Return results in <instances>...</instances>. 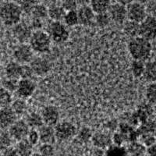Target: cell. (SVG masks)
Listing matches in <instances>:
<instances>
[{
  "mask_svg": "<svg viewBox=\"0 0 156 156\" xmlns=\"http://www.w3.org/2000/svg\"><path fill=\"white\" fill-rule=\"evenodd\" d=\"M51 40L46 31L34 30L32 33L28 44L34 52L38 54L47 53L51 46Z\"/></svg>",
  "mask_w": 156,
  "mask_h": 156,
  "instance_id": "cell-3",
  "label": "cell"
},
{
  "mask_svg": "<svg viewBox=\"0 0 156 156\" xmlns=\"http://www.w3.org/2000/svg\"><path fill=\"white\" fill-rule=\"evenodd\" d=\"M79 24L82 26H90L94 23L95 13L90 5H80V7L76 10Z\"/></svg>",
  "mask_w": 156,
  "mask_h": 156,
  "instance_id": "cell-15",
  "label": "cell"
},
{
  "mask_svg": "<svg viewBox=\"0 0 156 156\" xmlns=\"http://www.w3.org/2000/svg\"><path fill=\"white\" fill-rule=\"evenodd\" d=\"M143 156H150V155H148V154H144Z\"/></svg>",
  "mask_w": 156,
  "mask_h": 156,
  "instance_id": "cell-52",
  "label": "cell"
},
{
  "mask_svg": "<svg viewBox=\"0 0 156 156\" xmlns=\"http://www.w3.org/2000/svg\"><path fill=\"white\" fill-rule=\"evenodd\" d=\"M61 1H62V0H61Z\"/></svg>",
  "mask_w": 156,
  "mask_h": 156,
  "instance_id": "cell-54",
  "label": "cell"
},
{
  "mask_svg": "<svg viewBox=\"0 0 156 156\" xmlns=\"http://www.w3.org/2000/svg\"><path fill=\"white\" fill-rule=\"evenodd\" d=\"M142 77L148 83H154L156 79V64L154 60H148L144 63Z\"/></svg>",
  "mask_w": 156,
  "mask_h": 156,
  "instance_id": "cell-20",
  "label": "cell"
},
{
  "mask_svg": "<svg viewBox=\"0 0 156 156\" xmlns=\"http://www.w3.org/2000/svg\"><path fill=\"white\" fill-rule=\"evenodd\" d=\"M10 107L16 115H23L26 112V110L27 109V102H26L25 99L20 98L12 101Z\"/></svg>",
  "mask_w": 156,
  "mask_h": 156,
  "instance_id": "cell-27",
  "label": "cell"
},
{
  "mask_svg": "<svg viewBox=\"0 0 156 156\" xmlns=\"http://www.w3.org/2000/svg\"><path fill=\"white\" fill-rule=\"evenodd\" d=\"M90 140L94 147L103 150H105L112 144V136L105 132H96L93 133Z\"/></svg>",
  "mask_w": 156,
  "mask_h": 156,
  "instance_id": "cell-16",
  "label": "cell"
},
{
  "mask_svg": "<svg viewBox=\"0 0 156 156\" xmlns=\"http://www.w3.org/2000/svg\"><path fill=\"white\" fill-rule=\"evenodd\" d=\"M21 9L19 4L13 2H7L0 7V19L8 27H12L20 22L22 17Z\"/></svg>",
  "mask_w": 156,
  "mask_h": 156,
  "instance_id": "cell-2",
  "label": "cell"
},
{
  "mask_svg": "<svg viewBox=\"0 0 156 156\" xmlns=\"http://www.w3.org/2000/svg\"><path fill=\"white\" fill-rule=\"evenodd\" d=\"M46 32L51 41L57 44L66 42L69 37L68 27H66L62 21H51V23L48 25Z\"/></svg>",
  "mask_w": 156,
  "mask_h": 156,
  "instance_id": "cell-4",
  "label": "cell"
},
{
  "mask_svg": "<svg viewBox=\"0 0 156 156\" xmlns=\"http://www.w3.org/2000/svg\"><path fill=\"white\" fill-rule=\"evenodd\" d=\"M144 62L139 60H133L130 65V69L133 76L136 78L142 77L144 69Z\"/></svg>",
  "mask_w": 156,
  "mask_h": 156,
  "instance_id": "cell-32",
  "label": "cell"
},
{
  "mask_svg": "<svg viewBox=\"0 0 156 156\" xmlns=\"http://www.w3.org/2000/svg\"><path fill=\"white\" fill-rule=\"evenodd\" d=\"M34 73L29 64H23L21 67V76L20 79H31L34 76Z\"/></svg>",
  "mask_w": 156,
  "mask_h": 156,
  "instance_id": "cell-42",
  "label": "cell"
},
{
  "mask_svg": "<svg viewBox=\"0 0 156 156\" xmlns=\"http://www.w3.org/2000/svg\"><path fill=\"white\" fill-rule=\"evenodd\" d=\"M41 115L44 125L55 126L59 122L60 114L58 108L53 105H47L44 107L41 111Z\"/></svg>",
  "mask_w": 156,
  "mask_h": 156,
  "instance_id": "cell-14",
  "label": "cell"
},
{
  "mask_svg": "<svg viewBox=\"0 0 156 156\" xmlns=\"http://www.w3.org/2000/svg\"><path fill=\"white\" fill-rule=\"evenodd\" d=\"M17 115L10 106L0 108V127L7 129L16 120Z\"/></svg>",
  "mask_w": 156,
  "mask_h": 156,
  "instance_id": "cell-17",
  "label": "cell"
},
{
  "mask_svg": "<svg viewBox=\"0 0 156 156\" xmlns=\"http://www.w3.org/2000/svg\"><path fill=\"white\" fill-rule=\"evenodd\" d=\"M30 27L32 29L33 31L34 30H41L43 27V20L40 19H37V18H31L30 23Z\"/></svg>",
  "mask_w": 156,
  "mask_h": 156,
  "instance_id": "cell-45",
  "label": "cell"
},
{
  "mask_svg": "<svg viewBox=\"0 0 156 156\" xmlns=\"http://www.w3.org/2000/svg\"><path fill=\"white\" fill-rule=\"evenodd\" d=\"M108 13L111 18V20L118 24H123L125 21L127 20L126 7L117 2L111 4Z\"/></svg>",
  "mask_w": 156,
  "mask_h": 156,
  "instance_id": "cell-13",
  "label": "cell"
},
{
  "mask_svg": "<svg viewBox=\"0 0 156 156\" xmlns=\"http://www.w3.org/2000/svg\"><path fill=\"white\" fill-rule=\"evenodd\" d=\"M33 30L30 25L25 23L19 22L12 26V35L20 44H25L28 42Z\"/></svg>",
  "mask_w": 156,
  "mask_h": 156,
  "instance_id": "cell-10",
  "label": "cell"
},
{
  "mask_svg": "<svg viewBox=\"0 0 156 156\" xmlns=\"http://www.w3.org/2000/svg\"><path fill=\"white\" fill-rule=\"evenodd\" d=\"M90 7L92 9L95 14L108 12L111 5L110 0H90Z\"/></svg>",
  "mask_w": 156,
  "mask_h": 156,
  "instance_id": "cell-21",
  "label": "cell"
},
{
  "mask_svg": "<svg viewBox=\"0 0 156 156\" xmlns=\"http://www.w3.org/2000/svg\"><path fill=\"white\" fill-rule=\"evenodd\" d=\"M112 144L119 146H122L123 143L126 142V139H125L124 136L120 132H115L112 136Z\"/></svg>",
  "mask_w": 156,
  "mask_h": 156,
  "instance_id": "cell-44",
  "label": "cell"
},
{
  "mask_svg": "<svg viewBox=\"0 0 156 156\" xmlns=\"http://www.w3.org/2000/svg\"><path fill=\"white\" fill-rule=\"evenodd\" d=\"M2 156H19L18 153L16 152V149L10 147L8 149L2 151Z\"/></svg>",
  "mask_w": 156,
  "mask_h": 156,
  "instance_id": "cell-46",
  "label": "cell"
},
{
  "mask_svg": "<svg viewBox=\"0 0 156 156\" xmlns=\"http://www.w3.org/2000/svg\"><path fill=\"white\" fill-rule=\"evenodd\" d=\"M53 156H55V155H53Z\"/></svg>",
  "mask_w": 156,
  "mask_h": 156,
  "instance_id": "cell-55",
  "label": "cell"
},
{
  "mask_svg": "<svg viewBox=\"0 0 156 156\" xmlns=\"http://www.w3.org/2000/svg\"><path fill=\"white\" fill-rule=\"evenodd\" d=\"M62 22L66 25V27H75V26L79 24L76 10L67 11V12H66Z\"/></svg>",
  "mask_w": 156,
  "mask_h": 156,
  "instance_id": "cell-28",
  "label": "cell"
},
{
  "mask_svg": "<svg viewBox=\"0 0 156 156\" xmlns=\"http://www.w3.org/2000/svg\"><path fill=\"white\" fill-rule=\"evenodd\" d=\"M126 7L128 20H131V21L140 23L147 16L144 5L140 2L134 1Z\"/></svg>",
  "mask_w": 156,
  "mask_h": 156,
  "instance_id": "cell-7",
  "label": "cell"
},
{
  "mask_svg": "<svg viewBox=\"0 0 156 156\" xmlns=\"http://www.w3.org/2000/svg\"><path fill=\"white\" fill-rule=\"evenodd\" d=\"M126 149L127 155L129 156H143L146 152V147L140 141L129 142Z\"/></svg>",
  "mask_w": 156,
  "mask_h": 156,
  "instance_id": "cell-23",
  "label": "cell"
},
{
  "mask_svg": "<svg viewBox=\"0 0 156 156\" xmlns=\"http://www.w3.org/2000/svg\"><path fill=\"white\" fill-rule=\"evenodd\" d=\"M92 131L89 127H83L77 133V138L83 143H87L90 141L92 136Z\"/></svg>",
  "mask_w": 156,
  "mask_h": 156,
  "instance_id": "cell-37",
  "label": "cell"
},
{
  "mask_svg": "<svg viewBox=\"0 0 156 156\" xmlns=\"http://www.w3.org/2000/svg\"><path fill=\"white\" fill-rule=\"evenodd\" d=\"M62 7L63 8L64 10L67 11H73L76 10L77 9V3L75 0H62Z\"/></svg>",
  "mask_w": 156,
  "mask_h": 156,
  "instance_id": "cell-43",
  "label": "cell"
},
{
  "mask_svg": "<svg viewBox=\"0 0 156 156\" xmlns=\"http://www.w3.org/2000/svg\"><path fill=\"white\" fill-rule=\"evenodd\" d=\"M25 122H27V126L30 129H38L41 126L44 125L42 117L41 114L35 112H32L27 115V118L25 119Z\"/></svg>",
  "mask_w": 156,
  "mask_h": 156,
  "instance_id": "cell-22",
  "label": "cell"
},
{
  "mask_svg": "<svg viewBox=\"0 0 156 156\" xmlns=\"http://www.w3.org/2000/svg\"><path fill=\"white\" fill-rule=\"evenodd\" d=\"M145 153L150 156H156L155 144H153V145L149 146V147H146V152Z\"/></svg>",
  "mask_w": 156,
  "mask_h": 156,
  "instance_id": "cell-47",
  "label": "cell"
},
{
  "mask_svg": "<svg viewBox=\"0 0 156 156\" xmlns=\"http://www.w3.org/2000/svg\"><path fill=\"white\" fill-rule=\"evenodd\" d=\"M22 65L16 61H12L7 63L5 68V76L8 78L20 80L21 76Z\"/></svg>",
  "mask_w": 156,
  "mask_h": 156,
  "instance_id": "cell-19",
  "label": "cell"
},
{
  "mask_svg": "<svg viewBox=\"0 0 156 156\" xmlns=\"http://www.w3.org/2000/svg\"><path fill=\"white\" fill-rule=\"evenodd\" d=\"M115 1H116L117 3L121 4L122 5H125V6H127L128 5L134 2L135 0H115Z\"/></svg>",
  "mask_w": 156,
  "mask_h": 156,
  "instance_id": "cell-48",
  "label": "cell"
},
{
  "mask_svg": "<svg viewBox=\"0 0 156 156\" xmlns=\"http://www.w3.org/2000/svg\"><path fill=\"white\" fill-rule=\"evenodd\" d=\"M156 20L153 16H147L139 23V36L151 41L155 38Z\"/></svg>",
  "mask_w": 156,
  "mask_h": 156,
  "instance_id": "cell-6",
  "label": "cell"
},
{
  "mask_svg": "<svg viewBox=\"0 0 156 156\" xmlns=\"http://www.w3.org/2000/svg\"><path fill=\"white\" fill-rule=\"evenodd\" d=\"M30 15L33 18H37V19L43 20L46 17H48V8L43 4L36 3L30 12Z\"/></svg>",
  "mask_w": 156,
  "mask_h": 156,
  "instance_id": "cell-29",
  "label": "cell"
},
{
  "mask_svg": "<svg viewBox=\"0 0 156 156\" xmlns=\"http://www.w3.org/2000/svg\"><path fill=\"white\" fill-rule=\"evenodd\" d=\"M35 5V0H21L19 5L21 9L22 12H24L26 14H30L32 9Z\"/></svg>",
  "mask_w": 156,
  "mask_h": 156,
  "instance_id": "cell-38",
  "label": "cell"
},
{
  "mask_svg": "<svg viewBox=\"0 0 156 156\" xmlns=\"http://www.w3.org/2000/svg\"><path fill=\"white\" fill-rule=\"evenodd\" d=\"M104 153H105V150L103 149L95 147L94 150V156H104Z\"/></svg>",
  "mask_w": 156,
  "mask_h": 156,
  "instance_id": "cell-49",
  "label": "cell"
},
{
  "mask_svg": "<svg viewBox=\"0 0 156 156\" xmlns=\"http://www.w3.org/2000/svg\"><path fill=\"white\" fill-rule=\"evenodd\" d=\"M29 156H41V154H40V153H39V152H34V153L32 152L31 154H30Z\"/></svg>",
  "mask_w": 156,
  "mask_h": 156,
  "instance_id": "cell-51",
  "label": "cell"
},
{
  "mask_svg": "<svg viewBox=\"0 0 156 156\" xmlns=\"http://www.w3.org/2000/svg\"><path fill=\"white\" fill-rule=\"evenodd\" d=\"M145 97L147 103L152 106H154L156 101V85L155 82L149 83L145 90Z\"/></svg>",
  "mask_w": 156,
  "mask_h": 156,
  "instance_id": "cell-31",
  "label": "cell"
},
{
  "mask_svg": "<svg viewBox=\"0 0 156 156\" xmlns=\"http://www.w3.org/2000/svg\"><path fill=\"white\" fill-rule=\"evenodd\" d=\"M12 101V94L3 87H0V108L10 106Z\"/></svg>",
  "mask_w": 156,
  "mask_h": 156,
  "instance_id": "cell-35",
  "label": "cell"
},
{
  "mask_svg": "<svg viewBox=\"0 0 156 156\" xmlns=\"http://www.w3.org/2000/svg\"><path fill=\"white\" fill-rule=\"evenodd\" d=\"M104 156H127V152L123 146L112 144L105 149Z\"/></svg>",
  "mask_w": 156,
  "mask_h": 156,
  "instance_id": "cell-30",
  "label": "cell"
},
{
  "mask_svg": "<svg viewBox=\"0 0 156 156\" xmlns=\"http://www.w3.org/2000/svg\"><path fill=\"white\" fill-rule=\"evenodd\" d=\"M18 81H19V80L5 77L2 81V87H3L4 89H5L12 94L13 92H16Z\"/></svg>",
  "mask_w": 156,
  "mask_h": 156,
  "instance_id": "cell-36",
  "label": "cell"
},
{
  "mask_svg": "<svg viewBox=\"0 0 156 156\" xmlns=\"http://www.w3.org/2000/svg\"><path fill=\"white\" fill-rule=\"evenodd\" d=\"M0 156H2V152H0Z\"/></svg>",
  "mask_w": 156,
  "mask_h": 156,
  "instance_id": "cell-53",
  "label": "cell"
},
{
  "mask_svg": "<svg viewBox=\"0 0 156 156\" xmlns=\"http://www.w3.org/2000/svg\"><path fill=\"white\" fill-rule=\"evenodd\" d=\"M128 51L133 60L147 62L152 54L151 42L144 37L137 36L130 39L128 43Z\"/></svg>",
  "mask_w": 156,
  "mask_h": 156,
  "instance_id": "cell-1",
  "label": "cell"
},
{
  "mask_svg": "<svg viewBox=\"0 0 156 156\" xmlns=\"http://www.w3.org/2000/svg\"><path fill=\"white\" fill-rule=\"evenodd\" d=\"M54 129L56 139L62 141L70 140L76 134V128L75 125L67 121L58 122L54 126Z\"/></svg>",
  "mask_w": 156,
  "mask_h": 156,
  "instance_id": "cell-5",
  "label": "cell"
},
{
  "mask_svg": "<svg viewBox=\"0 0 156 156\" xmlns=\"http://www.w3.org/2000/svg\"><path fill=\"white\" fill-rule=\"evenodd\" d=\"M12 143V138L9 135V132H1L0 133V152L11 147Z\"/></svg>",
  "mask_w": 156,
  "mask_h": 156,
  "instance_id": "cell-34",
  "label": "cell"
},
{
  "mask_svg": "<svg viewBox=\"0 0 156 156\" xmlns=\"http://www.w3.org/2000/svg\"><path fill=\"white\" fill-rule=\"evenodd\" d=\"M111 21L112 20H111V18H110L108 12L98 13V14H95V16H94V23L97 24L98 27H102V28L108 26Z\"/></svg>",
  "mask_w": 156,
  "mask_h": 156,
  "instance_id": "cell-33",
  "label": "cell"
},
{
  "mask_svg": "<svg viewBox=\"0 0 156 156\" xmlns=\"http://www.w3.org/2000/svg\"><path fill=\"white\" fill-rule=\"evenodd\" d=\"M77 3V5H88L89 2H90V0H75Z\"/></svg>",
  "mask_w": 156,
  "mask_h": 156,
  "instance_id": "cell-50",
  "label": "cell"
},
{
  "mask_svg": "<svg viewBox=\"0 0 156 156\" xmlns=\"http://www.w3.org/2000/svg\"><path fill=\"white\" fill-rule=\"evenodd\" d=\"M34 51L28 44H20L13 50V58L20 64H29L34 58Z\"/></svg>",
  "mask_w": 156,
  "mask_h": 156,
  "instance_id": "cell-8",
  "label": "cell"
},
{
  "mask_svg": "<svg viewBox=\"0 0 156 156\" xmlns=\"http://www.w3.org/2000/svg\"><path fill=\"white\" fill-rule=\"evenodd\" d=\"M123 30L124 33L131 38L139 36V23L126 20L123 23Z\"/></svg>",
  "mask_w": 156,
  "mask_h": 156,
  "instance_id": "cell-26",
  "label": "cell"
},
{
  "mask_svg": "<svg viewBox=\"0 0 156 156\" xmlns=\"http://www.w3.org/2000/svg\"><path fill=\"white\" fill-rule=\"evenodd\" d=\"M140 142L146 147L155 144L154 133H145L140 135Z\"/></svg>",
  "mask_w": 156,
  "mask_h": 156,
  "instance_id": "cell-39",
  "label": "cell"
},
{
  "mask_svg": "<svg viewBox=\"0 0 156 156\" xmlns=\"http://www.w3.org/2000/svg\"><path fill=\"white\" fill-rule=\"evenodd\" d=\"M27 141L33 146L36 145L39 142V134L37 129H30L26 137Z\"/></svg>",
  "mask_w": 156,
  "mask_h": 156,
  "instance_id": "cell-41",
  "label": "cell"
},
{
  "mask_svg": "<svg viewBox=\"0 0 156 156\" xmlns=\"http://www.w3.org/2000/svg\"><path fill=\"white\" fill-rule=\"evenodd\" d=\"M15 149L19 156H29L33 152V145L27 141V139H23L18 141Z\"/></svg>",
  "mask_w": 156,
  "mask_h": 156,
  "instance_id": "cell-25",
  "label": "cell"
},
{
  "mask_svg": "<svg viewBox=\"0 0 156 156\" xmlns=\"http://www.w3.org/2000/svg\"><path fill=\"white\" fill-rule=\"evenodd\" d=\"M39 153L41 156L55 155V147L51 144H41L39 147Z\"/></svg>",
  "mask_w": 156,
  "mask_h": 156,
  "instance_id": "cell-40",
  "label": "cell"
},
{
  "mask_svg": "<svg viewBox=\"0 0 156 156\" xmlns=\"http://www.w3.org/2000/svg\"><path fill=\"white\" fill-rule=\"evenodd\" d=\"M39 134V141L41 144H51L55 143L56 137H55V129L54 126L43 125L37 129Z\"/></svg>",
  "mask_w": 156,
  "mask_h": 156,
  "instance_id": "cell-18",
  "label": "cell"
},
{
  "mask_svg": "<svg viewBox=\"0 0 156 156\" xmlns=\"http://www.w3.org/2000/svg\"><path fill=\"white\" fill-rule=\"evenodd\" d=\"M36 90V83L31 79H20L16 92L19 98L27 99L34 94Z\"/></svg>",
  "mask_w": 156,
  "mask_h": 156,
  "instance_id": "cell-12",
  "label": "cell"
},
{
  "mask_svg": "<svg viewBox=\"0 0 156 156\" xmlns=\"http://www.w3.org/2000/svg\"><path fill=\"white\" fill-rule=\"evenodd\" d=\"M29 65L34 74L38 76H44L48 74L51 69V65L49 61L43 57H34Z\"/></svg>",
  "mask_w": 156,
  "mask_h": 156,
  "instance_id": "cell-11",
  "label": "cell"
},
{
  "mask_svg": "<svg viewBox=\"0 0 156 156\" xmlns=\"http://www.w3.org/2000/svg\"><path fill=\"white\" fill-rule=\"evenodd\" d=\"M9 133L12 138V140H16L17 141L26 139L27 135L29 132V126L27 122L23 119H16L9 128Z\"/></svg>",
  "mask_w": 156,
  "mask_h": 156,
  "instance_id": "cell-9",
  "label": "cell"
},
{
  "mask_svg": "<svg viewBox=\"0 0 156 156\" xmlns=\"http://www.w3.org/2000/svg\"><path fill=\"white\" fill-rule=\"evenodd\" d=\"M66 11L62 5H52L48 8V16L52 21H62Z\"/></svg>",
  "mask_w": 156,
  "mask_h": 156,
  "instance_id": "cell-24",
  "label": "cell"
}]
</instances>
